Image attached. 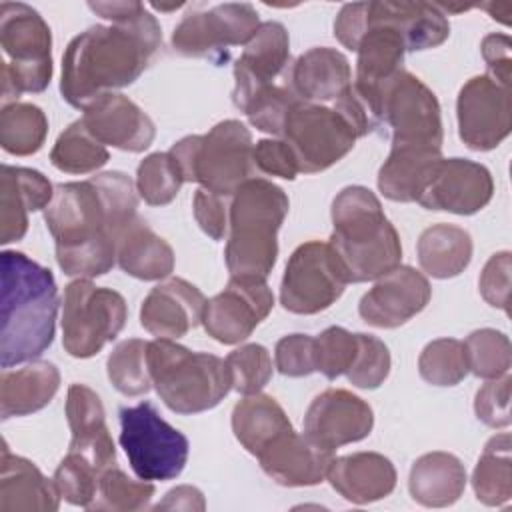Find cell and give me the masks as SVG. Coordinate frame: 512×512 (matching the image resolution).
<instances>
[{"instance_id":"6da1fadb","label":"cell","mask_w":512,"mask_h":512,"mask_svg":"<svg viewBox=\"0 0 512 512\" xmlns=\"http://www.w3.org/2000/svg\"><path fill=\"white\" fill-rule=\"evenodd\" d=\"M136 208V182L124 172L58 184L44 220L62 272L88 280L110 272L118 236L138 216Z\"/></svg>"},{"instance_id":"7a4b0ae2","label":"cell","mask_w":512,"mask_h":512,"mask_svg":"<svg viewBox=\"0 0 512 512\" xmlns=\"http://www.w3.org/2000/svg\"><path fill=\"white\" fill-rule=\"evenodd\" d=\"M88 8L112 26H90L62 56L60 92L80 110L138 80L162 44L160 24L142 2H88Z\"/></svg>"},{"instance_id":"3957f363","label":"cell","mask_w":512,"mask_h":512,"mask_svg":"<svg viewBox=\"0 0 512 512\" xmlns=\"http://www.w3.org/2000/svg\"><path fill=\"white\" fill-rule=\"evenodd\" d=\"M0 364L36 360L54 340L58 286L52 272L22 252L0 254Z\"/></svg>"},{"instance_id":"277c9868","label":"cell","mask_w":512,"mask_h":512,"mask_svg":"<svg viewBox=\"0 0 512 512\" xmlns=\"http://www.w3.org/2000/svg\"><path fill=\"white\" fill-rule=\"evenodd\" d=\"M330 216L334 228L328 244L340 258L348 282L378 280L400 266V236L372 190L346 186L336 194Z\"/></svg>"},{"instance_id":"5b68a950","label":"cell","mask_w":512,"mask_h":512,"mask_svg":"<svg viewBox=\"0 0 512 512\" xmlns=\"http://www.w3.org/2000/svg\"><path fill=\"white\" fill-rule=\"evenodd\" d=\"M288 206L284 190L264 178H248L232 194L224 250L230 278L266 282L276 264V236Z\"/></svg>"},{"instance_id":"8992f818","label":"cell","mask_w":512,"mask_h":512,"mask_svg":"<svg viewBox=\"0 0 512 512\" xmlns=\"http://www.w3.org/2000/svg\"><path fill=\"white\" fill-rule=\"evenodd\" d=\"M148 368L160 400L176 414L206 412L232 390L226 360L170 338L148 342Z\"/></svg>"},{"instance_id":"52a82bcc","label":"cell","mask_w":512,"mask_h":512,"mask_svg":"<svg viewBox=\"0 0 512 512\" xmlns=\"http://www.w3.org/2000/svg\"><path fill=\"white\" fill-rule=\"evenodd\" d=\"M252 152V134L240 120H222L208 134L186 136L170 148L184 182L228 198L250 178Z\"/></svg>"},{"instance_id":"ba28073f","label":"cell","mask_w":512,"mask_h":512,"mask_svg":"<svg viewBox=\"0 0 512 512\" xmlns=\"http://www.w3.org/2000/svg\"><path fill=\"white\" fill-rule=\"evenodd\" d=\"M2 106L24 92H42L52 78V34L44 18L28 4H0Z\"/></svg>"},{"instance_id":"9c48e42d","label":"cell","mask_w":512,"mask_h":512,"mask_svg":"<svg viewBox=\"0 0 512 512\" xmlns=\"http://www.w3.org/2000/svg\"><path fill=\"white\" fill-rule=\"evenodd\" d=\"M120 446L134 474L146 482L180 476L190 452L188 438L170 426L152 402L120 408Z\"/></svg>"},{"instance_id":"30bf717a","label":"cell","mask_w":512,"mask_h":512,"mask_svg":"<svg viewBox=\"0 0 512 512\" xmlns=\"http://www.w3.org/2000/svg\"><path fill=\"white\" fill-rule=\"evenodd\" d=\"M128 308L112 288L76 278L66 286L62 310V344L74 358H90L124 328Z\"/></svg>"},{"instance_id":"8fae6325","label":"cell","mask_w":512,"mask_h":512,"mask_svg":"<svg viewBox=\"0 0 512 512\" xmlns=\"http://www.w3.org/2000/svg\"><path fill=\"white\" fill-rule=\"evenodd\" d=\"M372 114L392 128V146L442 150V118L436 94L408 70L390 78L372 100Z\"/></svg>"},{"instance_id":"7c38bea8","label":"cell","mask_w":512,"mask_h":512,"mask_svg":"<svg viewBox=\"0 0 512 512\" xmlns=\"http://www.w3.org/2000/svg\"><path fill=\"white\" fill-rule=\"evenodd\" d=\"M280 136L290 146L298 172L304 174L330 168L358 140V134L338 110L302 100L286 116Z\"/></svg>"},{"instance_id":"4fadbf2b","label":"cell","mask_w":512,"mask_h":512,"mask_svg":"<svg viewBox=\"0 0 512 512\" xmlns=\"http://www.w3.org/2000/svg\"><path fill=\"white\" fill-rule=\"evenodd\" d=\"M348 284L346 270L328 242L300 244L284 270L280 304L292 314H318L330 308Z\"/></svg>"},{"instance_id":"5bb4252c","label":"cell","mask_w":512,"mask_h":512,"mask_svg":"<svg viewBox=\"0 0 512 512\" xmlns=\"http://www.w3.org/2000/svg\"><path fill=\"white\" fill-rule=\"evenodd\" d=\"M258 28L260 20L252 4H218L186 14L172 32V48L180 56L208 58L220 64L228 58L230 46H246Z\"/></svg>"},{"instance_id":"9a60e30c","label":"cell","mask_w":512,"mask_h":512,"mask_svg":"<svg viewBox=\"0 0 512 512\" xmlns=\"http://www.w3.org/2000/svg\"><path fill=\"white\" fill-rule=\"evenodd\" d=\"M460 140L476 152L496 148L512 126L510 86L492 80L488 74L470 78L456 100Z\"/></svg>"},{"instance_id":"2e32d148","label":"cell","mask_w":512,"mask_h":512,"mask_svg":"<svg viewBox=\"0 0 512 512\" xmlns=\"http://www.w3.org/2000/svg\"><path fill=\"white\" fill-rule=\"evenodd\" d=\"M272 290L266 282L230 278L228 286L206 300L202 326L220 344H238L270 314Z\"/></svg>"},{"instance_id":"e0dca14e","label":"cell","mask_w":512,"mask_h":512,"mask_svg":"<svg viewBox=\"0 0 512 512\" xmlns=\"http://www.w3.org/2000/svg\"><path fill=\"white\" fill-rule=\"evenodd\" d=\"M492 194L494 182L486 166L466 158H440L418 204L428 210L470 216L480 212Z\"/></svg>"},{"instance_id":"ac0fdd59","label":"cell","mask_w":512,"mask_h":512,"mask_svg":"<svg viewBox=\"0 0 512 512\" xmlns=\"http://www.w3.org/2000/svg\"><path fill=\"white\" fill-rule=\"evenodd\" d=\"M372 426L374 412L368 402L342 388L318 394L304 416V434L328 450L364 440Z\"/></svg>"},{"instance_id":"d6986e66","label":"cell","mask_w":512,"mask_h":512,"mask_svg":"<svg viewBox=\"0 0 512 512\" xmlns=\"http://www.w3.org/2000/svg\"><path fill=\"white\" fill-rule=\"evenodd\" d=\"M428 278L412 266H396L380 276L360 298L358 314L376 328H396L422 312L430 302Z\"/></svg>"},{"instance_id":"ffe728a7","label":"cell","mask_w":512,"mask_h":512,"mask_svg":"<svg viewBox=\"0 0 512 512\" xmlns=\"http://www.w3.org/2000/svg\"><path fill=\"white\" fill-rule=\"evenodd\" d=\"M290 38L280 22H264L234 64V106L240 110L254 94L288 78Z\"/></svg>"},{"instance_id":"44dd1931","label":"cell","mask_w":512,"mask_h":512,"mask_svg":"<svg viewBox=\"0 0 512 512\" xmlns=\"http://www.w3.org/2000/svg\"><path fill=\"white\" fill-rule=\"evenodd\" d=\"M80 120L100 144L126 152H144L156 136L150 116L128 96L116 92L84 108Z\"/></svg>"},{"instance_id":"7402d4cb","label":"cell","mask_w":512,"mask_h":512,"mask_svg":"<svg viewBox=\"0 0 512 512\" xmlns=\"http://www.w3.org/2000/svg\"><path fill=\"white\" fill-rule=\"evenodd\" d=\"M204 294L184 278L154 286L140 306V324L158 338L176 340L202 322Z\"/></svg>"},{"instance_id":"603a6c76","label":"cell","mask_w":512,"mask_h":512,"mask_svg":"<svg viewBox=\"0 0 512 512\" xmlns=\"http://www.w3.org/2000/svg\"><path fill=\"white\" fill-rule=\"evenodd\" d=\"M262 470L278 484L288 488L314 486L322 482L334 460V450L316 444L294 428L274 440L258 456Z\"/></svg>"},{"instance_id":"cb8c5ba5","label":"cell","mask_w":512,"mask_h":512,"mask_svg":"<svg viewBox=\"0 0 512 512\" xmlns=\"http://www.w3.org/2000/svg\"><path fill=\"white\" fill-rule=\"evenodd\" d=\"M66 418L72 432L68 452L82 456L100 472L116 464V448L106 426V412L92 388L84 384L68 388Z\"/></svg>"},{"instance_id":"d4e9b609","label":"cell","mask_w":512,"mask_h":512,"mask_svg":"<svg viewBox=\"0 0 512 512\" xmlns=\"http://www.w3.org/2000/svg\"><path fill=\"white\" fill-rule=\"evenodd\" d=\"M54 188L32 168L2 164L0 168V242L20 240L28 230V214L48 208Z\"/></svg>"},{"instance_id":"484cf974","label":"cell","mask_w":512,"mask_h":512,"mask_svg":"<svg viewBox=\"0 0 512 512\" xmlns=\"http://www.w3.org/2000/svg\"><path fill=\"white\" fill-rule=\"evenodd\" d=\"M0 510L2 512H54L60 506V492L54 478H46L40 468L2 446L0 458Z\"/></svg>"},{"instance_id":"4316f807","label":"cell","mask_w":512,"mask_h":512,"mask_svg":"<svg viewBox=\"0 0 512 512\" xmlns=\"http://www.w3.org/2000/svg\"><path fill=\"white\" fill-rule=\"evenodd\" d=\"M326 478L332 488L352 504L382 500L396 486L394 464L378 452H354L334 458Z\"/></svg>"},{"instance_id":"83f0119b","label":"cell","mask_w":512,"mask_h":512,"mask_svg":"<svg viewBox=\"0 0 512 512\" xmlns=\"http://www.w3.org/2000/svg\"><path fill=\"white\" fill-rule=\"evenodd\" d=\"M290 82L300 100L318 104L340 98L352 84V72L342 52L318 46L298 56L290 68Z\"/></svg>"},{"instance_id":"f1b7e54d","label":"cell","mask_w":512,"mask_h":512,"mask_svg":"<svg viewBox=\"0 0 512 512\" xmlns=\"http://www.w3.org/2000/svg\"><path fill=\"white\" fill-rule=\"evenodd\" d=\"M60 388V372L52 362H30L18 370H4L0 376L2 420L28 416L42 410Z\"/></svg>"},{"instance_id":"f546056e","label":"cell","mask_w":512,"mask_h":512,"mask_svg":"<svg viewBox=\"0 0 512 512\" xmlns=\"http://www.w3.org/2000/svg\"><path fill=\"white\" fill-rule=\"evenodd\" d=\"M116 262L138 280H162L174 270V250L136 216L118 236Z\"/></svg>"},{"instance_id":"4dcf8cb0","label":"cell","mask_w":512,"mask_h":512,"mask_svg":"<svg viewBox=\"0 0 512 512\" xmlns=\"http://www.w3.org/2000/svg\"><path fill=\"white\" fill-rule=\"evenodd\" d=\"M466 488V468L450 452H428L414 460L408 478L410 496L428 508L454 504Z\"/></svg>"},{"instance_id":"1f68e13d","label":"cell","mask_w":512,"mask_h":512,"mask_svg":"<svg viewBox=\"0 0 512 512\" xmlns=\"http://www.w3.org/2000/svg\"><path fill=\"white\" fill-rule=\"evenodd\" d=\"M440 152V148L428 146H392L378 172L380 192L394 202H418L442 158Z\"/></svg>"},{"instance_id":"d6a6232c","label":"cell","mask_w":512,"mask_h":512,"mask_svg":"<svg viewBox=\"0 0 512 512\" xmlns=\"http://www.w3.org/2000/svg\"><path fill=\"white\" fill-rule=\"evenodd\" d=\"M290 430L292 424L284 408L268 394H250L232 410V432L254 456Z\"/></svg>"},{"instance_id":"836d02e7","label":"cell","mask_w":512,"mask_h":512,"mask_svg":"<svg viewBox=\"0 0 512 512\" xmlns=\"http://www.w3.org/2000/svg\"><path fill=\"white\" fill-rule=\"evenodd\" d=\"M420 268L432 278H454L472 260L470 234L454 224L428 226L418 238Z\"/></svg>"},{"instance_id":"e575fe53","label":"cell","mask_w":512,"mask_h":512,"mask_svg":"<svg viewBox=\"0 0 512 512\" xmlns=\"http://www.w3.org/2000/svg\"><path fill=\"white\" fill-rule=\"evenodd\" d=\"M512 438L508 432L492 436L472 474L476 498L486 506H502L512 498Z\"/></svg>"},{"instance_id":"d590c367","label":"cell","mask_w":512,"mask_h":512,"mask_svg":"<svg viewBox=\"0 0 512 512\" xmlns=\"http://www.w3.org/2000/svg\"><path fill=\"white\" fill-rule=\"evenodd\" d=\"M390 12L406 40L408 52L440 46L448 34L450 24L446 14L430 2H388Z\"/></svg>"},{"instance_id":"8d00e7d4","label":"cell","mask_w":512,"mask_h":512,"mask_svg":"<svg viewBox=\"0 0 512 512\" xmlns=\"http://www.w3.org/2000/svg\"><path fill=\"white\" fill-rule=\"evenodd\" d=\"M48 134L46 114L28 102H14L2 106L0 112V144L8 154L30 156L36 154Z\"/></svg>"},{"instance_id":"74e56055","label":"cell","mask_w":512,"mask_h":512,"mask_svg":"<svg viewBox=\"0 0 512 512\" xmlns=\"http://www.w3.org/2000/svg\"><path fill=\"white\" fill-rule=\"evenodd\" d=\"M110 154L84 126L82 120L72 122L54 142L50 162L60 172L90 174L108 162Z\"/></svg>"},{"instance_id":"f35d334b","label":"cell","mask_w":512,"mask_h":512,"mask_svg":"<svg viewBox=\"0 0 512 512\" xmlns=\"http://www.w3.org/2000/svg\"><path fill=\"white\" fill-rule=\"evenodd\" d=\"M108 380L124 396H142L150 390L148 342L138 338L122 340L108 356Z\"/></svg>"},{"instance_id":"ab89813d","label":"cell","mask_w":512,"mask_h":512,"mask_svg":"<svg viewBox=\"0 0 512 512\" xmlns=\"http://www.w3.org/2000/svg\"><path fill=\"white\" fill-rule=\"evenodd\" d=\"M154 496V484L146 480H132L116 466L106 468L98 478V488L88 510L134 512L148 506Z\"/></svg>"},{"instance_id":"60d3db41","label":"cell","mask_w":512,"mask_h":512,"mask_svg":"<svg viewBox=\"0 0 512 512\" xmlns=\"http://www.w3.org/2000/svg\"><path fill=\"white\" fill-rule=\"evenodd\" d=\"M418 372L428 384L456 386L470 372L464 342L456 338L428 342L418 358Z\"/></svg>"},{"instance_id":"b9f144b4","label":"cell","mask_w":512,"mask_h":512,"mask_svg":"<svg viewBox=\"0 0 512 512\" xmlns=\"http://www.w3.org/2000/svg\"><path fill=\"white\" fill-rule=\"evenodd\" d=\"M182 184L184 178L170 152L148 154L138 164L136 192L150 206L170 204L176 198Z\"/></svg>"},{"instance_id":"7bdbcfd3","label":"cell","mask_w":512,"mask_h":512,"mask_svg":"<svg viewBox=\"0 0 512 512\" xmlns=\"http://www.w3.org/2000/svg\"><path fill=\"white\" fill-rule=\"evenodd\" d=\"M464 348L468 358V370L478 378H500L508 374L512 366L510 340L504 332H498L494 328L474 330L466 338Z\"/></svg>"},{"instance_id":"ee69618b","label":"cell","mask_w":512,"mask_h":512,"mask_svg":"<svg viewBox=\"0 0 512 512\" xmlns=\"http://www.w3.org/2000/svg\"><path fill=\"white\" fill-rule=\"evenodd\" d=\"M300 102L298 94L292 88L290 82V74L288 78H284L282 82L264 88L262 92L254 94L242 108L240 112L246 114V118L250 120L252 126H256L262 132L268 134H282L286 116L290 114V110ZM304 102V100H302Z\"/></svg>"},{"instance_id":"f6af8a7d","label":"cell","mask_w":512,"mask_h":512,"mask_svg":"<svg viewBox=\"0 0 512 512\" xmlns=\"http://www.w3.org/2000/svg\"><path fill=\"white\" fill-rule=\"evenodd\" d=\"M232 388L244 396L258 394L272 378V358L262 344H244L226 358Z\"/></svg>"},{"instance_id":"bcb514c9","label":"cell","mask_w":512,"mask_h":512,"mask_svg":"<svg viewBox=\"0 0 512 512\" xmlns=\"http://www.w3.org/2000/svg\"><path fill=\"white\" fill-rule=\"evenodd\" d=\"M358 350V336L342 326H330L314 338L316 372H322L328 380H336L346 374L354 362Z\"/></svg>"},{"instance_id":"7dc6e473","label":"cell","mask_w":512,"mask_h":512,"mask_svg":"<svg viewBox=\"0 0 512 512\" xmlns=\"http://www.w3.org/2000/svg\"><path fill=\"white\" fill-rule=\"evenodd\" d=\"M100 474L88 460L68 452L54 472V484L66 502L88 508L96 496Z\"/></svg>"},{"instance_id":"c3c4849f","label":"cell","mask_w":512,"mask_h":512,"mask_svg":"<svg viewBox=\"0 0 512 512\" xmlns=\"http://www.w3.org/2000/svg\"><path fill=\"white\" fill-rule=\"evenodd\" d=\"M358 336V350L354 356L352 366L348 368L346 376L352 386L374 390L390 374V352L382 340L372 334H356Z\"/></svg>"},{"instance_id":"681fc988","label":"cell","mask_w":512,"mask_h":512,"mask_svg":"<svg viewBox=\"0 0 512 512\" xmlns=\"http://www.w3.org/2000/svg\"><path fill=\"white\" fill-rule=\"evenodd\" d=\"M276 368L280 374L300 378L316 372L314 338L308 334H288L276 342Z\"/></svg>"},{"instance_id":"f907efd6","label":"cell","mask_w":512,"mask_h":512,"mask_svg":"<svg viewBox=\"0 0 512 512\" xmlns=\"http://www.w3.org/2000/svg\"><path fill=\"white\" fill-rule=\"evenodd\" d=\"M510 376L488 380L474 400V412L480 422L490 428H506L510 424Z\"/></svg>"},{"instance_id":"816d5d0a","label":"cell","mask_w":512,"mask_h":512,"mask_svg":"<svg viewBox=\"0 0 512 512\" xmlns=\"http://www.w3.org/2000/svg\"><path fill=\"white\" fill-rule=\"evenodd\" d=\"M192 210L198 226L212 240H222L228 232V216H230V198L210 192L206 188H198L192 200Z\"/></svg>"},{"instance_id":"f5cc1de1","label":"cell","mask_w":512,"mask_h":512,"mask_svg":"<svg viewBox=\"0 0 512 512\" xmlns=\"http://www.w3.org/2000/svg\"><path fill=\"white\" fill-rule=\"evenodd\" d=\"M510 268H512L510 252L504 250V252L492 254L478 280L482 298L490 306L502 308L504 312H508V300H510Z\"/></svg>"},{"instance_id":"db71d44e","label":"cell","mask_w":512,"mask_h":512,"mask_svg":"<svg viewBox=\"0 0 512 512\" xmlns=\"http://www.w3.org/2000/svg\"><path fill=\"white\" fill-rule=\"evenodd\" d=\"M254 166L270 176H278L284 180H294L298 174L296 158L290 150V146L284 140H274V138H264L256 142L254 152H252Z\"/></svg>"},{"instance_id":"11a10c76","label":"cell","mask_w":512,"mask_h":512,"mask_svg":"<svg viewBox=\"0 0 512 512\" xmlns=\"http://www.w3.org/2000/svg\"><path fill=\"white\" fill-rule=\"evenodd\" d=\"M510 36L506 34H488L482 40V56L488 68V76L504 86H510L512 74V56H510Z\"/></svg>"},{"instance_id":"9f6ffc18","label":"cell","mask_w":512,"mask_h":512,"mask_svg":"<svg viewBox=\"0 0 512 512\" xmlns=\"http://www.w3.org/2000/svg\"><path fill=\"white\" fill-rule=\"evenodd\" d=\"M364 16H366V2H354V4H344L334 20V36L348 50H356L360 42V36L364 32Z\"/></svg>"},{"instance_id":"6f0895ef","label":"cell","mask_w":512,"mask_h":512,"mask_svg":"<svg viewBox=\"0 0 512 512\" xmlns=\"http://www.w3.org/2000/svg\"><path fill=\"white\" fill-rule=\"evenodd\" d=\"M206 502L198 488L194 486H176L172 488L162 502L156 504V510H204Z\"/></svg>"},{"instance_id":"680465c9","label":"cell","mask_w":512,"mask_h":512,"mask_svg":"<svg viewBox=\"0 0 512 512\" xmlns=\"http://www.w3.org/2000/svg\"><path fill=\"white\" fill-rule=\"evenodd\" d=\"M154 10H160V12H172V10H178L182 4H172V6H164V4H150Z\"/></svg>"}]
</instances>
